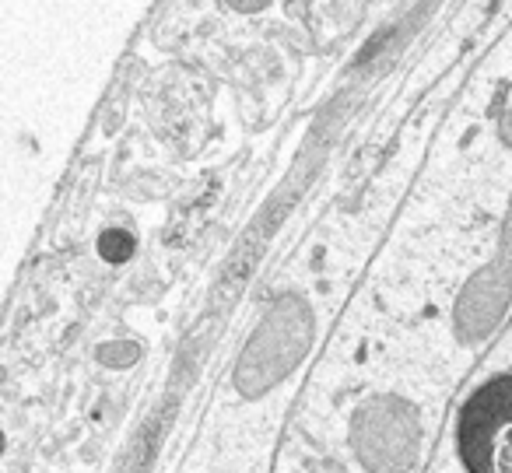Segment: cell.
I'll list each match as a JSON object with an SVG mask.
<instances>
[{"instance_id": "obj_1", "label": "cell", "mask_w": 512, "mask_h": 473, "mask_svg": "<svg viewBox=\"0 0 512 473\" xmlns=\"http://www.w3.org/2000/svg\"><path fill=\"white\" fill-rule=\"evenodd\" d=\"M456 452L467 473H512V375L488 379L463 403Z\"/></svg>"}]
</instances>
